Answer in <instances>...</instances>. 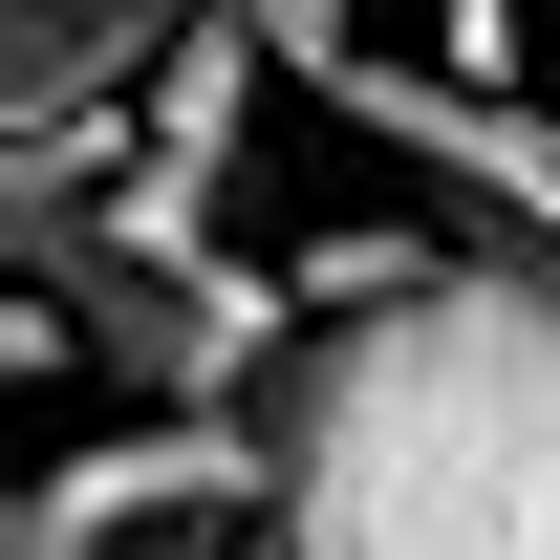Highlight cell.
I'll use <instances>...</instances> for the list:
<instances>
[{"label": "cell", "mask_w": 560, "mask_h": 560, "mask_svg": "<svg viewBox=\"0 0 560 560\" xmlns=\"http://www.w3.org/2000/svg\"><path fill=\"white\" fill-rule=\"evenodd\" d=\"M259 453L280 495L237 560H560V259L453 215L388 302H302Z\"/></svg>", "instance_id": "1"}, {"label": "cell", "mask_w": 560, "mask_h": 560, "mask_svg": "<svg viewBox=\"0 0 560 560\" xmlns=\"http://www.w3.org/2000/svg\"><path fill=\"white\" fill-rule=\"evenodd\" d=\"M22 237V280L66 302V346L130 388V410H259V366L302 346V259H237V215L173 195V173H108V195L66 215H0Z\"/></svg>", "instance_id": "2"}, {"label": "cell", "mask_w": 560, "mask_h": 560, "mask_svg": "<svg viewBox=\"0 0 560 560\" xmlns=\"http://www.w3.org/2000/svg\"><path fill=\"white\" fill-rule=\"evenodd\" d=\"M259 410H130V431H86V453H44L22 475V517H0V560H151V539H259Z\"/></svg>", "instance_id": "3"}, {"label": "cell", "mask_w": 560, "mask_h": 560, "mask_svg": "<svg viewBox=\"0 0 560 560\" xmlns=\"http://www.w3.org/2000/svg\"><path fill=\"white\" fill-rule=\"evenodd\" d=\"M324 108H346L388 173H431L475 237L560 259V108H539V86H475V66H410V44H346V66H324Z\"/></svg>", "instance_id": "4"}]
</instances>
